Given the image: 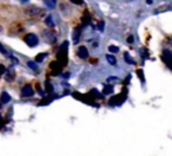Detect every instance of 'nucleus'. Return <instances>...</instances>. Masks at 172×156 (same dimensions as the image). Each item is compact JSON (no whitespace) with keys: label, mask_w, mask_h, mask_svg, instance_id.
<instances>
[{"label":"nucleus","mask_w":172,"mask_h":156,"mask_svg":"<svg viewBox=\"0 0 172 156\" xmlns=\"http://www.w3.org/2000/svg\"><path fill=\"white\" fill-rule=\"evenodd\" d=\"M34 95V90H33V88H32V85L27 84L25 85L24 88H23V90H21V96L23 97H31Z\"/></svg>","instance_id":"3"},{"label":"nucleus","mask_w":172,"mask_h":156,"mask_svg":"<svg viewBox=\"0 0 172 156\" xmlns=\"http://www.w3.org/2000/svg\"><path fill=\"white\" fill-rule=\"evenodd\" d=\"M44 2H45V5H46L48 8H51V10L55 8V6H57V0H44Z\"/></svg>","instance_id":"7"},{"label":"nucleus","mask_w":172,"mask_h":156,"mask_svg":"<svg viewBox=\"0 0 172 156\" xmlns=\"http://www.w3.org/2000/svg\"><path fill=\"white\" fill-rule=\"evenodd\" d=\"M10 101H11V96H10L7 92H5V91L1 92V103L5 104V103H8Z\"/></svg>","instance_id":"8"},{"label":"nucleus","mask_w":172,"mask_h":156,"mask_svg":"<svg viewBox=\"0 0 172 156\" xmlns=\"http://www.w3.org/2000/svg\"><path fill=\"white\" fill-rule=\"evenodd\" d=\"M113 92V86L112 85H107L104 88V90H103V94L104 95H110V94H112Z\"/></svg>","instance_id":"12"},{"label":"nucleus","mask_w":172,"mask_h":156,"mask_svg":"<svg viewBox=\"0 0 172 156\" xmlns=\"http://www.w3.org/2000/svg\"><path fill=\"white\" fill-rule=\"evenodd\" d=\"M117 80H119L118 77H108L107 78V82H117Z\"/></svg>","instance_id":"19"},{"label":"nucleus","mask_w":172,"mask_h":156,"mask_svg":"<svg viewBox=\"0 0 172 156\" xmlns=\"http://www.w3.org/2000/svg\"><path fill=\"white\" fill-rule=\"evenodd\" d=\"M71 2H73L74 5H83L84 4V1L83 0H70Z\"/></svg>","instance_id":"18"},{"label":"nucleus","mask_w":172,"mask_h":156,"mask_svg":"<svg viewBox=\"0 0 172 156\" xmlns=\"http://www.w3.org/2000/svg\"><path fill=\"white\" fill-rule=\"evenodd\" d=\"M137 73H138V76L140 77V79H142V82H144V80H145V78L143 77V71H142V70H138V71H137Z\"/></svg>","instance_id":"20"},{"label":"nucleus","mask_w":172,"mask_h":156,"mask_svg":"<svg viewBox=\"0 0 172 156\" xmlns=\"http://www.w3.org/2000/svg\"><path fill=\"white\" fill-rule=\"evenodd\" d=\"M25 43L29 45V46H31V48H34V46H37L38 45V43H39V38L37 37V34H34V33H29V34H26L24 38Z\"/></svg>","instance_id":"1"},{"label":"nucleus","mask_w":172,"mask_h":156,"mask_svg":"<svg viewBox=\"0 0 172 156\" xmlns=\"http://www.w3.org/2000/svg\"><path fill=\"white\" fill-rule=\"evenodd\" d=\"M163 59L165 60L166 64H169L170 62H172V52H170V51H164V53H163Z\"/></svg>","instance_id":"5"},{"label":"nucleus","mask_w":172,"mask_h":156,"mask_svg":"<svg viewBox=\"0 0 172 156\" xmlns=\"http://www.w3.org/2000/svg\"><path fill=\"white\" fill-rule=\"evenodd\" d=\"M27 65L30 66L31 69H33V70H37V64L34 63V62H29V63H27Z\"/></svg>","instance_id":"16"},{"label":"nucleus","mask_w":172,"mask_h":156,"mask_svg":"<svg viewBox=\"0 0 172 156\" xmlns=\"http://www.w3.org/2000/svg\"><path fill=\"white\" fill-rule=\"evenodd\" d=\"M171 44H172V43H171Z\"/></svg>","instance_id":"25"},{"label":"nucleus","mask_w":172,"mask_h":156,"mask_svg":"<svg viewBox=\"0 0 172 156\" xmlns=\"http://www.w3.org/2000/svg\"><path fill=\"white\" fill-rule=\"evenodd\" d=\"M25 12H26V14H29V16L34 17V16H39V14H42V8H39V7L31 6V7H29V8H27Z\"/></svg>","instance_id":"4"},{"label":"nucleus","mask_w":172,"mask_h":156,"mask_svg":"<svg viewBox=\"0 0 172 156\" xmlns=\"http://www.w3.org/2000/svg\"><path fill=\"white\" fill-rule=\"evenodd\" d=\"M124 58H125V60L129 63V64H133V59L131 58V56H130V53H129V52H125Z\"/></svg>","instance_id":"14"},{"label":"nucleus","mask_w":172,"mask_h":156,"mask_svg":"<svg viewBox=\"0 0 172 156\" xmlns=\"http://www.w3.org/2000/svg\"><path fill=\"white\" fill-rule=\"evenodd\" d=\"M46 56H47V53H39L36 57V63H42V60L45 59Z\"/></svg>","instance_id":"13"},{"label":"nucleus","mask_w":172,"mask_h":156,"mask_svg":"<svg viewBox=\"0 0 172 156\" xmlns=\"http://www.w3.org/2000/svg\"><path fill=\"white\" fill-rule=\"evenodd\" d=\"M14 77H15V72H14L13 69H10V70L6 72V80L7 82H13Z\"/></svg>","instance_id":"6"},{"label":"nucleus","mask_w":172,"mask_h":156,"mask_svg":"<svg viewBox=\"0 0 172 156\" xmlns=\"http://www.w3.org/2000/svg\"><path fill=\"white\" fill-rule=\"evenodd\" d=\"M0 51H1V53H4V54H7V52H6V50L4 48V46L0 44Z\"/></svg>","instance_id":"21"},{"label":"nucleus","mask_w":172,"mask_h":156,"mask_svg":"<svg viewBox=\"0 0 172 156\" xmlns=\"http://www.w3.org/2000/svg\"><path fill=\"white\" fill-rule=\"evenodd\" d=\"M106 60L111 64V65H116L117 64V59L113 54H106Z\"/></svg>","instance_id":"9"},{"label":"nucleus","mask_w":172,"mask_h":156,"mask_svg":"<svg viewBox=\"0 0 172 156\" xmlns=\"http://www.w3.org/2000/svg\"><path fill=\"white\" fill-rule=\"evenodd\" d=\"M108 51L112 52V53H118L119 48H117L116 45H110V46H108Z\"/></svg>","instance_id":"15"},{"label":"nucleus","mask_w":172,"mask_h":156,"mask_svg":"<svg viewBox=\"0 0 172 156\" xmlns=\"http://www.w3.org/2000/svg\"><path fill=\"white\" fill-rule=\"evenodd\" d=\"M79 39H80V30L77 29V30L74 31V34H73V42H74V44H77L79 42Z\"/></svg>","instance_id":"11"},{"label":"nucleus","mask_w":172,"mask_h":156,"mask_svg":"<svg viewBox=\"0 0 172 156\" xmlns=\"http://www.w3.org/2000/svg\"><path fill=\"white\" fill-rule=\"evenodd\" d=\"M99 29H100V31H103V29H104V23H103V21L99 24Z\"/></svg>","instance_id":"23"},{"label":"nucleus","mask_w":172,"mask_h":156,"mask_svg":"<svg viewBox=\"0 0 172 156\" xmlns=\"http://www.w3.org/2000/svg\"><path fill=\"white\" fill-rule=\"evenodd\" d=\"M11 59H12L13 62H14V63H15V64H18V63H19V60L17 59V58H14V57H11Z\"/></svg>","instance_id":"22"},{"label":"nucleus","mask_w":172,"mask_h":156,"mask_svg":"<svg viewBox=\"0 0 172 156\" xmlns=\"http://www.w3.org/2000/svg\"><path fill=\"white\" fill-rule=\"evenodd\" d=\"M77 54H78V57H79V58H82V59H86V58L89 57V50H87L86 46L82 45V46H79V48H78Z\"/></svg>","instance_id":"2"},{"label":"nucleus","mask_w":172,"mask_h":156,"mask_svg":"<svg viewBox=\"0 0 172 156\" xmlns=\"http://www.w3.org/2000/svg\"><path fill=\"white\" fill-rule=\"evenodd\" d=\"M132 42H133V37L131 36V37H129V43H130V44H131V43H132Z\"/></svg>","instance_id":"24"},{"label":"nucleus","mask_w":172,"mask_h":156,"mask_svg":"<svg viewBox=\"0 0 172 156\" xmlns=\"http://www.w3.org/2000/svg\"><path fill=\"white\" fill-rule=\"evenodd\" d=\"M45 24L47 25V26H50V27H53V26H54L53 18H52V16H51V14L46 17V19H45Z\"/></svg>","instance_id":"10"},{"label":"nucleus","mask_w":172,"mask_h":156,"mask_svg":"<svg viewBox=\"0 0 172 156\" xmlns=\"http://www.w3.org/2000/svg\"><path fill=\"white\" fill-rule=\"evenodd\" d=\"M5 72H6V67L2 65V64H0V76H2Z\"/></svg>","instance_id":"17"}]
</instances>
